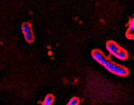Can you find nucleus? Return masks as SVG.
I'll use <instances>...</instances> for the list:
<instances>
[{"instance_id": "obj_1", "label": "nucleus", "mask_w": 134, "mask_h": 105, "mask_svg": "<svg viewBox=\"0 0 134 105\" xmlns=\"http://www.w3.org/2000/svg\"><path fill=\"white\" fill-rule=\"evenodd\" d=\"M91 56L95 61L111 74L120 77H127L129 75V71L127 68L112 61L100 50H93Z\"/></svg>"}, {"instance_id": "obj_2", "label": "nucleus", "mask_w": 134, "mask_h": 105, "mask_svg": "<svg viewBox=\"0 0 134 105\" xmlns=\"http://www.w3.org/2000/svg\"><path fill=\"white\" fill-rule=\"evenodd\" d=\"M106 48L110 54L118 60L125 61L128 58V53L127 50L120 46L115 41H108L106 44Z\"/></svg>"}, {"instance_id": "obj_3", "label": "nucleus", "mask_w": 134, "mask_h": 105, "mask_svg": "<svg viewBox=\"0 0 134 105\" xmlns=\"http://www.w3.org/2000/svg\"><path fill=\"white\" fill-rule=\"evenodd\" d=\"M22 32L26 42L31 44L34 42L35 36L32 25L29 22H24L21 27Z\"/></svg>"}, {"instance_id": "obj_4", "label": "nucleus", "mask_w": 134, "mask_h": 105, "mask_svg": "<svg viewBox=\"0 0 134 105\" xmlns=\"http://www.w3.org/2000/svg\"><path fill=\"white\" fill-rule=\"evenodd\" d=\"M128 27L126 32V36L129 39H134V18L130 19L129 22Z\"/></svg>"}, {"instance_id": "obj_5", "label": "nucleus", "mask_w": 134, "mask_h": 105, "mask_svg": "<svg viewBox=\"0 0 134 105\" xmlns=\"http://www.w3.org/2000/svg\"><path fill=\"white\" fill-rule=\"evenodd\" d=\"M55 100V97L53 94L47 95L42 102H41L43 105H52L53 104Z\"/></svg>"}, {"instance_id": "obj_6", "label": "nucleus", "mask_w": 134, "mask_h": 105, "mask_svg": "<svg viewBox=\"0 0 134 105\" xmlns=\"http://www.w3.org/2000/svg\"><path fill=\"white\" fill-rule=\"evenodd\" d=\"M80 99L77 97H73L67 103L68 105H78L80 104Z\"/></svg>"}]
</instances>
